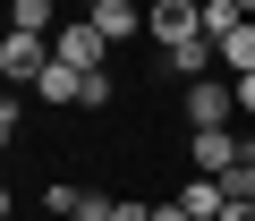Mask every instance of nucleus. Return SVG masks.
Masks as SVG:
<instances>
[{"label": "nucleus", "instance_id": "nucleus-1", "mask_svg": "<svg viewBox=\"0 0 255 221\" xmlns=\"http://www.w3.org/2000/svg\"><path fill=\"white\" fill-rule=\"evenodd\" d=\"M179 110H187V128H230V110H238V85L213 68V77L179 85Z\"/></svg>", "mask_w": 255, "mask_h": 221}, {"label": "nucleus", "instance_id": "nucleus-2", "mask_svg": "<svg viewBox=\"0 0 255 221\" xmlns=\"http://www.w3.org/2000/svg\"><path fill=\"white\" fill-rule=\"evenodd\" d=\"M51 60H60V51H51V34H26V26H9V43H0V77H9V85H34Z\"/></svg>", "mask_w": 255, "mask_h": 221}, {"label": "nucleus", "instance_id": "nucleus-3", "mask_svg": "<svg viewBox=\"0 0 255 221\" xmlns=\"http://www.w3.org/2000/svg\"><path fill=\"white\" fill-rule=\"evenodd\" d=\"M145 34H153L162 51L196 43V34H204V0H153V17H145Z\"/></svg>", "mask_w": 255, "mask_h": 221}, {"label": "nucleus", "instance_id": "nucleus-4", "mask_svg": "<svg viewBox=\"0 0 255 221\" xmlns=\"http://www.w3.org/2000/svg\"><path fill=\"white\" fill-rule=\"evenodd\" d=\"M51 51H60L68 68H102V60H111V34H102L94 17H68V26L51 34Z\"/></svg>", "mask_w": 255, "mask_h": 221}, {"label": "nucleus", "instance_id": "nucleus-5", "mask_svg": "<svg viewBox=\"0 0 255 221\" xmlns=\"http://www.w3.org/2000/svg\"><path fill=\"white\" fill-rule=\"evenodd\" d=\"M187 162H196L204 179H221L230 162H247V136H230V128H196V136H187Z\"/></svg>", "mask_w": 255, "mask_h": 221}, {"label": "nucleus", "instance_id": "nucleus-6", "mask_svg": "<svg viewBox=\"0 0 255 221\" xmlns=\"http://www.w3.org/2000/svg\"><path fill=\"white\" fill-rule=\"evenodd\" d=\"M34 94H43L51 110H85V68H68V60H51V68L34 77Z\"/></svg>", "mask_w": 255, "mask_h": 221}, {"label": "nucleus", "instance_id": "nucleus-7", "mask_svg": "<svg viewBox=\"0 0 255 221\" xmlns=\"http://www.w3.org/2000/svg\"><path fill=\"white\" fill-rule=\"evenodd\" d=\"M213 51H221V77H255V17H238Z\"/></svg>", "mask_w": 255, "mask_h": 221}, {"label": "nucleus", "instance_id": "nucleus-8", "mask_svg": "<svg viewBox=\"0 0 255 221\" xmlns=\"http://www.w3.org/2000/svg\"><path fill=\"white\" fill-rule=\"evenodd\" d=\"M145 17H153L145 0H111V9H94V26H102L111 43H136V34H145Z\"/></svg>", "mask_w": 255, "mask_h": 221}, {"label": "nucleus", "instance_id": "nucleus-9", "mask_svg": "<svg viewBox=\"0 0 255 221\" xmlns=\"http://www.w3.org/2000/svg\"><path fill=\"white\" fill-rule=\"evenodd\" d=\"M179 204H187V213H196V221H221V204H230V187H221V179H204V170H196V179H187V187H179Z\"/></svg>", "mask_w": 255, "mask_h": 221}, {"label": "nucleus", "instance_id": "nucleus-10", "mask_svg": "<svg viewBox=\"0 0 255 221\" xmlns=\"http://www.w3.org/2000/svg\"><path fill=\"white\" fill-rule=\"evenodd\" d=\"M51 17H60L51 0H9V26H26V34H51Z\"/></svg>", "mask_w": 255, "mask_h": 221}, {"label": "nucleus", "instance_id": "nucleus-11", "mask_svg": "<svg viewBox=\"0 0 255 221\" xmlns=\"http://www.w3.org/2000/svg\"><path fill=\"white\" fill-rule=\"evenodd\" d=\"M111 94H119L111 68H85V110H111Z\"/></svg>", "mask_w": 255, "mask_h": 221}, {"label": "nucleus", "instance_id": "nucleus-12", "mask_svg": "<svg viewBox=\"0 0 255 221\" xmlns=\"http://www.w3.org/2000/svg\"><path fill=\"white\" fill-rule=\"evenodd\" d=\"M221 187H230L238 204H255V162H230V170H221Z\"/></svg>", "mask_w": 255, "mask_h": 221}, {"label": "nucleus", "instance_id": "nucleus-13", "mask_svg": "<svg viewBox=\"0 0 255 221\" xmlns=\"http://www.w3.org/2000/svg\"><path fill=\"white\" fill-rule=\"evenodd\" d=\"M230 26H238V9H230V0H204V34H213V43H221V34H230Z\"/></svg>", "mask_w": 255, "mask_h": 221}, {"label": "nucleus", "instance_id": "nucleus-14", "mask_svg": "<svg viewBox=\"0 0 255 221\" xmlns=\"http://www.w3.org/2000/svg\"><path fill=\"white\" fill-rule=\"evenodd\" d=\"M102 221H153V204H136V196H111V213Z\"/></svg>", "mask_w": 255, "mask_h": 221}, {"label": "nucleus", "instance_id": "nucleus-15", "mask_svg": "<svg viewBox=\"0 0 255 221\" xmlns=\"http://www.w3.org/2000/svg\"><path fill=\"white\" fill-rule=\"evenodd\" d=\"M238 85V110H247V119H255V77H230Z\"/></svg>", "mask_w": 255, "mask_h": 221}, {"label": "nucleus", "instance_id": "nucleus-16", "mask_svg": "<svg viewBox=\"0 0 255 221\" xmlns=\"http://www.w3.org/2000/svg\"><path fill=\"white\" fill-rule=\"evenodd\" d=\"M153 221H196V213H187V204L170 196V204H153Z\"/></svg>", "mask_w": 255, "mask_h": 221}, {"label": "nucleus", "instance_id": "nucleus-17", "mask_svg": "<svg viewBox=\"0 0 255 221\" xmlns=\"http://www.w3.org/2000/svg\"><path fill=\"white\" fill-rule=\"evenodd\" d=\"M247 162H255V128H247Z\"/></svg>", "mask_w": 255, "mask_h": 221}]
</instances>
